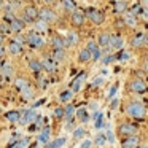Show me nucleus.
<instances>
[{
    "mask_svg": "<svg viewBox=\"0 0 148 148\" xmlns=\"http://www.w3.org/2000/svg\"><path fill=\"white\" fill-rule=\"evenodd\" d=\"M86 77H88V73L86 72H83V73H80L77 78H75L73 81H72V84H70V89L73 91V92H78V91L81 89V83H84V80H86Z\"/></svg>",
    "mask_w": 148,
    "mask_h": 148,
    "instance_id": "nucleus-14",
    "label": "nucleus"
},
{
    "mask_svg": "<svg viewBox=\"0 0 148 148\" xmlns=\"http://www.w3.org/2000/svg\"><path fill=\"white\" fill-rule=\"evenodd\" d=\"M75 112H77L75 105L69 102L67 105L64 107V119H65V121H72V118L75 116Z\"/></svg>",
    "mask_w": 148,
    "mask_h": 148,
    "instance_id": "nucleus-20",
    "label": "nucleus"
},
{
    "mask_svg": "<svg viewBox=\"0 0 148 148\" xmlns=\"http://www.w3.org/2000/svg\"><path fill=\"white\" fill-rule=\"evenodd\" d=\"M37 119V113H35V110H26L24 112V115L21 116V119H19V124H29V123H32V121H35Z\"/></svg>",
    "mask_w": 148,
    "mask_h": 148,
    "instance_id": "nucleus-15",
    "label": "nucleus"
},
{
    "mask_svg": "<svg viewBox=\"0 0 148 148\" xmlns=\"http://www.w3.org/2000/svg\"><path fill=\"white\" fill-rule=\"evenodd\" d=\"M7 118H8V121H11V123H19L21 113L16 112V110H13V112H8L7 113Z\"/></svg>",
    "mask_w": 148,
    "mask_h": 148,
    "instance_id": "nucleus-32",
    "label": "nucleus"
},
{
    "mask_svg": "<svg viewBox=\"0 0 148 148\" xmlns=\"http://www.w3.org/2000/svg\"><path fill=\"white\" fill-rule=\"evenodd\" d=\"M16 86L19 88L21 91H24V89H27V88H30V86H29V81H27V80H23V78H18V80H16Z\"/></svg>",
    "mask_w": 148,
    "mask_h": 148,
    "instance_id": "nucleus-33",
    "label": "nucleus"
},
{
    "mask_svg": "<svg viewBox=\"0 0 148 148\" xmlns=\"http://www.w3.org/2000/svg\"><path fill=\"white\" fill-rule=\"evenodd\" d=\"M137 148H148V145H138Z\"/></svg>",
    "mask_w": 148,
    "mask_h": 148,
    "instance_id": "nucleus-53",
    "label": "nucleus"
},
{
    "mask_svg": "<svg viewBox=\"0 0 148 148\" xmlns=\"http://www.w3.org/2000/svg\"><path fill=\"white\" fill-rule=\"evenodd\" d=\"M65 40H67V46H73L78 43V35L75 32H69L67 37H65Z\"/></svg>",
    "mask_w": 148,
    "mask_h": 148,
    "instance_id": "nucleus-31",
    "label": "nucleus"
},
{
    "mask_svg": "<svg viewBox=\"0 0 148 148\" xmlns=\"http://www.w3.org/2000/svg\"><path fill=\"white\" fill-rule=\"evenodd\" d=\"M8 51H10L11 54H19V53L23 51V45H21L19 42H11L10 45H8Z\"/></svg>",
    "mask_w": 148,
    "mask_h": 148,
    "instance_id": "nucleus-30",
    "label": "nucleus"
},
{
    "mask_svg": "<svg viewBox=\"0 0 148 148\" xmlns=\"http://www.w3.org/2000/svg\"><path fill=\"white\" fill-rule=\"evenodd\" d=\"M127 11V3L124 0H116L115 2V13L116 14H124Z\"/></svg>",
    "mask_w": 148,
    "mask_h": 148,
    "instance_id": "nucleus-25",
    "label": "nucleus"
},
{
    "mask_svg": "<svg viewBox=\"0 0 148 148\" xmlns=\"http://www.w3.org/2000/svg\"><path fill=\"white\" fill-rule=\"evenodd\" d=\"M94 145V142L92 140H89V138H86V140H83L80 143V148H91Z\"/></svg>",
    "mask_w": 148,
    "mask_h": 148,
    "instance_id": "nucleus-44",
    "label": "nucleus"
},
{
    "mask_svg": "<svg viewBox=\"0 0 148 148\" xmlns=\"http://www.w3.org/2000/svg\"><path fill=\"white\" fill-rule=\"evenodd\" d=\"M75 116L78 118V121L80 123H88L91 119V116H89V110L88 108H77V112H75Z\"/></svg>",
    "mask_w": 148,
    "mask_h": 148,
    "instance_id": "nucleus-17",
    "label": "nucleus"
},
{
    "mask_svg": "<svg viewBox=\"0 0 148 148\" xmlns=\"http://www.w3.org/2000/svg\"><path fill=\"white\" fill-rule=\"evenodd\" d=\"M29 67H30V70L35 72V73H40V72L43 70L42 61H37V59H30V61H29Z\"/></svg>",
    "mask_w": 148,
    "mask_h": 148,
    "instance_id": "nucleus-27",
    "label": "nucleus"
},
{
    "mask_svg": "<svg viewBox=\"0 0 148 148\" xmlns=\"http://www.w3.org/2000/svg\"><path fill=\"white\" fill-rule=\"evenodd\" d=\"M143 45H147V34L145 32H137L134 34V37L131 38V46L132 48H142Z\"/></svg>",
    "mask_w": 148,
    "mask_h": 148,
    "instance_id": "nucleus-8",
    "label": "nucleus"
},
{
    "mask_svg": "<svg viewBox=\"0 0 148 148\" xmlns=\"http://www.w3.org/2000/svg\"><path fill=\"white\" fill-rule=\"evenodd\" d=\"M65 143H67V138L59 137V138H54L53 142H48V143L45 145V148H62Z\"/></svg>",
    "mask_w": 148,
    "mask_h": 148,
    "instance_id": "nucleus-23",
    "label": "nucleus"
},
{
    "mask_svg": "<svg viewBox=\"0 0 148 148\" xmlns=\"http://www.w3.org/2000/svg\"><path fill=\"white\" fill-rule=\"evenodd\" d=\"M102 83H103V77H97V78H94V81H92L94 86H100Z\"/></svg>",
    "mask_w": 148,
    "mask_h": 148,
    "instance_id": "nucleus-48",
    "label": "nucleus"
},
{
    "mask_svg": "<svg viewBox=\"0 0 148 148\" xmlns=\"http://www.w3.org/2000/svg\"><path fill=\"white\" fill-rule=\"evenodd\" d=\"M38 8H35V7H26L24 8V18H23V21L24 23H32V21H35V19H38Z\"/></svg>",
    "mask_w": 148,
    "mask_h": 148,
    "instance_id": "nucleus-9",
    "label": "nucleus"
},
{
    "mask_svg": "<svg viewBox=\"0 0 148 148\" xmlns=\"http://www.w3.org/2000/svg\"><path fill=\"white\" fill-rule=\"evenodd\" d=\"M49 137H51V127H49V126H46V127H43V131L40 132L38 142H40V143H43V145H46L49 142Z\"/></svg>",
    "mask_w": 148,
    "mask_h": 148,
    "instance_id": "nucleus-21",
    "label": "nucleus"
},
{
    "mask_svg": "<svg viewBox=\"0 0 148 148\" xmlns=\"http://www.w3.org/2000/svg\"><path fill=\"white\" fill-rule=\"evenodd\" d=\"M110 38H112V34H110V32L99 34V38H97V45H99V48L108 51V49H110Z\"/></svg>",
    "mask_w": 148,
    "mask_h": 148,
    "instance_id": "nucleus-12",
    "label": "nucleus"
},
{
    "mask_svg": "<svg viewBox=\"0 0 148 148\" xmlns=\"http://www.w3.org/2000/svg\"><path fill=\"white\" fill-rule=\"evenodd\" d=\"M147 45H148V32H147Z\"/></svg>",
    "mask_w": 148,
    "mask_h": 148,
    "instance_id": "nucleus-55",
    "label": "nucleus"
},
{
    "mask_svg": "<svg viewBox=\"0 0 148 148\" xmlns=\"http://www.w3.org/2000/svg\"><path fill=\"white\" fill-rule=\"evenodd\" d=\"M89 61H92V53H91L88 48H83L80 53H78V62L86 64V62H89Z\"/></svg>",
    "mask_w": 148,
    "mask_h": 148,
    "instance_id": "nucleus-18",
    "label": "nucleus"
},
{
    "mask_svg": "<svg viewBox=\"0 0 148 148\" xmlns=\"http://www.w3.org/2000/svg\"><path fill=\"white\" fill-rule=\"evenodd\" d=\"M121 142V148H137L142 142V137L140 134L138 135H132V137H127V138H123Z\"/></svg>",
    "mask_w": 148,
    "mask_h": 148,
    "instance_id": "nucleus-7",
    "label": "nucleus"
},
{
    "mask_svg": "<svg viewBox=\"0 0 148 148\" xmlns=\"http://www.w3.org/2000/svg\"><path fill=\"white\" fill-rule=\"evenodd\" d=\"M86 134V129L84 127H77L73 131V138L75 140H78V138H83V135Z\"/></svg>",
    "mask_w": 148,
    "mask_h": 148,
    "instance_id": "nucleus-34",
    "label": "nucleus"
},
{
    "mask_svg": "<svg viewBox=\"0 0 148 148\" xmlns=\"http://www.w3.org/2000/svg\"><path fill=\"white\" fill-rule=\"evenodd\" d=\"M123 113L132 121H145L148 118V105L137 99H127L123 105Z\"/></svg>",
    "mask_w": 148,
    "mask_h": 148,
    "instance_id": "nucleus-1",
    "label": "nucleus"
},
{
    "mask_svg": "<svg viewBox=\"0 0 148 148\" xmlns=\"http://www.w3.org/2000/svg\"><path fill=\"white\" fill-rule=\"evenodd\" d=\"M138 3H140V7L143 8V10H148V0H140Z\"/></svg>",
    "mask_w": 148,
    "mask_h": 148,
    "instance_id": "nucleus-49",
    "label": "nucleus"
},
{
    "mask_svg": "<svg viewBox=\"0 0 148 148\" xmlns=\"http://www.w3.org/2000/svg\"><path fill=\"white\" fill-rule=\"evenodd\" d=\"M119 102H121V100H119L118 97H113V99L110 100V110H116L119 107Z\"/></svg>",
    "mask_w": 148,
    "mask_h": 148,
    "instance_id": "nucleus-42",
    "label": "nucleus"
},
{
    "mask_svg": "<svg viewBox=\"0 0 148 148\" xmlns=\"http://www.w3.org/2000/svg\"><path fill=\"white\" fill-rule=\"evenodd\" d=\"M89 110H92V112H99V110H97V102H91L89 103Z\"/></svg>",
    "mask_w": 148,
    "mask_h": 148,
    "instance_id": "nucleus-51",
    "label": "nucleus"
},
{
    "mask_svg": "<svg viewBox=\"0 0 148 148\" xmlns=\"http://www.w3.org/2000/svg\"><path fill=\"white\" fill-rule=\"evenodd\" d=\"M94 145H96L97 148H102V147H105L108 142H107V137H105V134H97L96 135V138H94Z\"/></svg>",
    "mask_w": 148,
    "mask_h": 148,
    "instance_id": "nucleus-28",
    "label": "nucleus"
},
{
    "mask_svg": "<svg viewBox=\"0 0 148 148\" xmlns=\"http://www.w3.org/2000/svg\"><path fill=\"white\" fill-rule=\"evenodd\" d=\"M54 116L59 119H64V107H58L54 108Z\"/></svg>",
    "mask_w": 148,
    "mask_h": 148,
    "instance_id": "nucleus-43",
    "label": "nucleus"
},
{
    "mask_svg": "<svg viewBox=\"0 0 148 148\" xmlns=\"http://www.w3.org/2000/svg\"><path fill=\"white\" fill-rule=\"evenodd\" d=\"M129 58H131V54H129L127 51H124V49H121V51L118 53V56H116V61H127Z\"/></svg>",
    "mask_w": 148,
    "mask_h": 148,
    "instance_id": "nucleus-38",
    "label": "nucleus"
},
{
    "mask_svg": "<svg viewBox=\"0 0 148 148\" xmlns=\"http://www.w3.org/2000/svg\"><path fill=\"white\" fill-rule=\"evenodd\" d=\"M0 72H2V75H5V77H11V75H13V67H11L10 64H5Z\"/></svg>",
    "mask_w": 148,
    "mask_h": 148,
    "instance_id": "nucleus-35",
    "label": "nucleus"
},
{
    "mask_svg": "<svg viewBox=\"0 0 148 148\" xmlns=\"http://www.w3.org/2000/svg\"><path fill=\"white\" fill-rule=\"evenodd\" d=\"M73 94L75 92L72 89H65V91H62V92L59 94L58 99H59V102H61V103H69L72 100V97H73Z\"/></svg>",
    "mask_w": 148,
    "mask_h": 148,
    "instance_id": "nucleus-24",
    "label": "nucleus"
},
{
    "mask_svg": "<svg viewBox=\"0 0 148 148\" xmlns=\"http://www.w3.org/2000/svg\"><path fill=\"white\" fill-rule=\"evenodd\" d=\"M10 32H11L10 26H7L5 23H0V34H2V35H7V34H10Z\"/></svg>",
    "mask_w": 148,
    "mask_h": 148,
    "instance_id": "nucleus-41",
    "label": "nucleus"
},
{
    "mask_svg": "<svg viewBox=\"0 0 148 148\" xmlns=\"http://www.w3.org/2000/svg\"><path fill=\"white\" fill-rule=\"evenodd\" d=\"M61 3H62V7H64V10L69 11V13H73V11H77V5H75L73 0H62Z\"/></svg>",
    "mask_w": 148,
    "mask_h": 148,
    "instance_id": "nucleus-29",
    "label": "nucleus"
},
{
    "mask_svg": "<svg viewBox=\"0 0 148 148\" xmlns=\"http://www.w3.org/2000/svg\"><path fill=\"white\" fill-rule=\"evenodd\" d=\"M10 29H11V32H21L24 29V21L18 19V18H13L10 21Z\"/></svg>",
    "mask_w": 148,
    "mask_h": 148,
    "instance_id": "nucleus-22",
    "label": "nucleus"
},
{
    "mask_svg": "<svg viewBox=\"0 0 148 148\" xmlns=\"http://www.w3.org/2000/svg\"><path fill=\"white\" fill-rule=\"evenodd\" d=\"M142 72H143V73L145 75H148V59H145V61L143 62H142Z\"/></svg>",
    "mask_w": 148,
    "mask_h": 148,
    "instance_id": "nucleus-47",
    "label": "nucleus"
},
{
    "mask_svg": "<svg viewBox=\"0 0 148 148\" xmlns=\"http://www.w3.org/2000/svg\"><path fill=\"white\" fill-rule=\"evenodd\" d=\"M35 29L38 30V32H45V30L48 29V24H46L45 21L40 19V21H37V23H35Z\"/></svg>",
    "mask_w": 148,
    "mask_h": 148,
    "instance_id": "nucleus-36",
    "label": "nucleus"
},
{
    "mask_svg": "<svg viewBox=\"0 0 148 148\" xmlns=\"http://www.w3.org/2000/svg\"><path fill=\"white\" fill-rule=\"evenodd\" d=\"M123 21H124V24L127 27H135L138 24V19L137 16H134L132 13H129V11H126L124 14H123Z\"/></svg>",
    "mask_w": 148,
    "mask_h": 148,
    "instance_id": "nucleus-16",
    "label": "nucleus"
},
{
    "mask_svg": "<svg viewBox=\"0 0 148 148\" xmlns=\"http://www.w3.org/2000/svg\"><path fill=\"white\" fill-rule=\"evenodd\" d=\"M86 16L89 18V21L92 24H96V26H100V24L105 21V14L100 10H97V8H89V10L86 11Z\"/></svg>",
    "mask_w": 148,
    "mask_h": 148,
    "instance_id": "nucleus-4",
    "label": "nucleus"
},
{
    "mask_svg": "<svg viewBox=\"0 0 148 148\" xmlns=\"http://www.w3.org/2000/svg\"><path fill=\"white\" fill-rule=\"evenodd\" d=\"M38 19L45 21L46 24H53V23L58 21V14H56L51 8H42V10L38 11Z\"/></svg>",
    "mask_w": 148,
    "mask_h": 148,
    "instance_id": "nucleus-5",
    "label": "nucleus"
},
{
    "mask_svg": "<svg viewBox=\"0 0 148 148\" xmlns=\"http://www.w3.org/2000/svg\"><path fill=\"white\" fill-rule=\"evenodd\" d=\"M105 137H107V142H108V143H115V135H113L110 131L105 132Z\"/></svg>",
    "mask_w": 148,
    "mask_h": 148,
    "instance_id": "nucleus-45",
    "label": "nucleus"
},
{
    "mask_svg": "<svg viewBox=\"0 0 148 148\" xmlns=\"http://www.w3.org/2000/svg\"><path fill=\"white\" fill-rule=\"evenodd\" d=\"M26 43L29 46H32V48H42V46L45 45V40H43L37 32H30V34H27V37H26Z\"/></svg>",
    "mask_w": 148,
    "mask_h": 148,
    "instance_id": "nucleus-6",
    "label": "nucleus"
},
{
    "mask_svg": "<svg viewBox=\"0 0 148 148\" xmlns=\"http://www.w3.org/2000/svg\"><path fill=\"white\" fill-rule=\"evenodd\" d=\"M113 61H116V56H113V54H105V56H103V59H102V62H103L105 65L112 64Z\"/></svg>",
    "mask_w": 148,
    "mask_h": 148,
    "instance_id": "nucleus-40",
    "label": "nucleus"
},
{
    "mask_svg": "<svg viewBox=\"0 0 148 148\" xmlns=\"http://www.w3.org/2000/svg\"><path fill=\"white\" fill-rule=\"evenodd\" d=\"M49 43H51V46H53L54 49H65V48H69L65 37H61V35H54V37H51Z\"/></svg>",
    "mask_w": 148,
    "mask_h": 148,
    "instance_id": "nucleus-13",
    "label": "nucleus"
},
{
    "mask_svg": "<svg viewBox=\"0 0 148 148\" xmlns=\"http://www.w3.org/2000/svg\"><path fill=\"white\" fill-rule=\"evenodd\" d=\"M27 142H29L27 138H26V140H19L18 143L13 145V148H24V147H27Z\"/></svg>",
    "mask_w": 148,
    "mask_h": 148,
    "instance_id": "nucleus-46",
    "label": "nucleus"
},
{
    "mask_svg": "<svg viewBox=\"0 0 148 148\" xmlns=\"http://www.w3.org/2000/svg\"><path fill=\"white\" fill-rule=\"evenodd\" d=\"M2 42H3V35L0 34V45H2Z\"/></svg>",
    "mask_w": 148,
    "mask_h": 148,
    "instance_id": "nucleus-54",
    "label": "nucleus"
},
{
    "mask_svg": "<svg viewBox=\"0 0 148 148\" xmlns=\"http://www.w3.org/2000/svg\"><path fill=\"white\" fill-rule=\"evenodd\" d=\"M140 134V126L137 123H134L132 119H126V121H119L118 126H116L115 135L123 140V138L132 137V135H138Z\"/></svg>",
    "mask_w": 148,
    "mask_h": 148,
    "instance_id": "nucleus-2",
    "label": "nucleus"
},
{
    "mask_svg": "<svg viewBox=\"0 0 148 148\" xmlns=\"http://www.w3.org/2000/svg\"><path fill=\"white\" fill-rule=\"evenodd\" d=\"M42 65H43V70L46 72H56V61L53 58H45L42 59Z\"/></svg>",
    "mask_w": 148,
    "mask_h": 148,
    "instance_id": "nucleus-19",
    "label": "nucleus"
},
{
    "mask_svg": "<svg viewBox=\"0 0 148 148\" xmlns=\"http://www.w3.org/2000/svg\"><path fill=\"white\" fill-rule=\"evenodd\" d=\"M99 59H100V49L96 53H92V61H99Z\"/></svg>",
    "mask_w": 148,
    "mask_h": 148,
    "instance_id": "nucleus-50",
    "label": "nucleus"
},
{
    "mask_svg": "<svg viewBox=\"0 0 148 148\" xmlns=\"http://www.w3.org/2000/svg\"><path fill=\"white\" fill-rule=\"evenodd\" d=\"M84 21H86V14H84L83 11L77 10V11H73V13H72V16H70V23H72V26H75V27H81V26L84 24Z\"/></svg>",
    "mask_w": 148,
    "mask_h": 148,
    "instance_id": "nucleus-11",
    "label": "nucleus"
},
{
    "mask_svg": "<svg viewBox=\"0 0 148 148\" xmlns=\"http://www.w3.org/2000/svg\"><path fill=\"white\" fill-rule=\"evenodd\" d=\"M116 91H118V83H115V84H112V88H110V91H108V94H107V100H112L113 97H115V94H116Z\"/></svg>",
    "mask_w": 148,
    "mask_h": 148,
    "instance_id": "nucleus-37",
    "label": "nucleus"
},
{
    "mask_svg": "<svg viewBox=\"0 0 148 148\" xmlns=\"http://www.w3.org/2000/svg\"><path fill=\"white\" fill-rule=\"evenodd\" d=\"M45 2H46V3H51V5L56 3V0H45Z\"/></svg>",
    "mask_w": 148,
    "mask_h": 148,
    "instance_id": "nucleus-52",
    "label": "nucleus"
},
{
    "mask_svg": "<svg viewBox=\"0 0 148 148\" xmlns=\"http://www.w3.org/2000/svg\"><path fill=\"white\" fill-rule=\"evenodd\" d=\"M110 48L115 49V51H121L124 49V40L119 34H112V38H110Z\"/></svg>",
    "mask_w": 148,
    "mask_h": 148,
    "instance_id": "nucleus-10",
    "label": "nucleus"
},
{
    "mask_svg": "<svg viewBox=\"0 0 148 148\" xmlns=\"http://www.w3.org/2000/svg\"><path fill=\"white\" fill-rule=\"evenodd\" d=\"M86 48L89 49L91 53H96V51H99V45H97V42H88V45H86Z\"/></svg>",
    "mask_w": 148,
    "mask_h": 148,
    "instance_id": "nucleus-39",
    "label": "nucleus"
},
{
    "mask_svg": "<svg viewBox=\"0 0 148 148\" xmlns=\"http://www.w3.org/2000/svg\"><path fill=\"white\" fill-rule=\"evenodd\" d=\"M53 59H54L56 62H65V59H67L65 49H54V51H53Z\"/></svg>",
    "mask_w": 148,
    "mask_h": 148,
    "instance_id": "nucleus-26",
    "label": "nucleus"
},
{
    "mask_svg": "<svg viewBox=\"0 0 148 148\" xmlns=\"http://www.w3.org/2000/svg\"><path fill=\"white\" fill-rule=\"evenodd\" d=\"M126 91L135 96H145L148 94V83L140 77H131L126 81Z\"/></svg>",
    "mask_w": 148,
    "mask_h": 148,
    "instance_id": "nucleus-3",
    "label": "nucleus"
},
{
    "mask_svg": "<svg viewBox=\"0 0 148 148\" xmlns=\"http://www.w3.org/2000/svg\"><path fill=\"white\" fill-rule=\"evenodd\" d=\"M0 7H2V0H0Z\"/></svg>",
    "mask_w": 148,
    "mask_h": 148,
    "instance_id": "nucleus-56",
    "label": "nucleus"
}]
</instances>
